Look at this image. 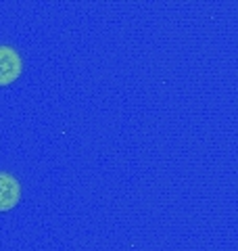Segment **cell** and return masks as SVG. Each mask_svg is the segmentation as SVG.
Returning a JSON list of instances; mask_svg holds the SVG:
<instances>
[{"instance_id": "cell-1", "label": "cell", "mask_w": 238, "mask_h": 251, "mask_svg": "<svg viewBox=\"0 0 238 251\" xmlns=\"http://www.w3.org/2000/svg\"><path fill=\"white\" fill-rule=\"evenodd\" d=\"M23 72V59L13 46L0 44V86L13 84Z\"/></svg>"}, {"instance_id": "cell-2", "label": "cell", "mask_w": 238, "mask_h": 251, "mask_svg": "<svg viewBox=\"0 0 238 251\" xmlns=\"http://www.w3.org/2000/svg\"><path fill=\"white\" fill-rule=\"evenodd\" d=\"M21 201V182L9 172H0V211H11Z\"/></svg>"}]
</instances>
